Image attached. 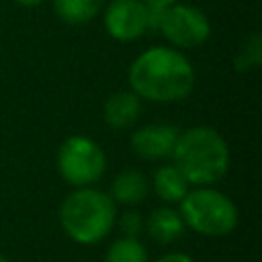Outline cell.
I'll list each match as a JSON object with an SVG mask.
<instances>
[{"label": "cell", "mask_w": 262, "mask_h": 262, "mask_svg": "<svg viewBox=\"0 0 262 262\" xmlns=\"http://www.w3.org/2000/svg\"><path fill=\"white\" fill-rule=\"evenodd\" d=\"M129 90L149 102L186 100L196 86V72L190 59L170 45H156L141 51L127 70Z\"/></svg>", "instance_id": "1"}, {"label": "cell", "mask_w": 262, "mask_h": 262, "mask_svg": "<svg viewBox=\"0 0 262 262\" xmlns=\"http://www.w3.org/2000/svg\"><path fill=\"white\" fill-rule=\"evenodd\" d=\"M170 160L190 186H213L229 172L231 154L215 127L194 125L180 131Z\"/></svg>", "instance_id": "2"}, {"label": "cell", "mask_w": 262, "mask_h": 262, "mask_svg": "<svg viewBox=\"0 0 262 262\" xmlns=\"http://www.w3.org/2000/svg\"><path fill=\"white\" fill-rule=\"evenodd\" d=\"M117 215L115 201L96 186L74 188L59 205V225L80 246H94L108 237L115 229Z\"/></svg>", "instance_id": "3"}, {"label": "cell", "mask_w": 262, "mask_h": 262, "mask_svg": "<svg viewBox=\"0 0 262 262\" xmlns=\"http://www.w3.org/2000/svg\"><path fill=\"white\" fill-rule=\"evenodd\" d=\"M178 205L184 227L205 237H225L237 227L239 221L235 203L215 186L188 188Z\"/></svg>", "instance_id": "4"}, {"label": "cell", "mask_w": 262, "mask_h": 262, "mask_svg": "<svg viewBox=\"0 0 262 262\" xmlns=\"http://www.w3.org/2000/svg\"><path fill=\"white\" fill-rule=\"evenodd\" d=\"M57 172L74 188L94 186L106 172V154L88 135H70L57 149Z\"/></svg>", "instance_id": "5"}, {"label": "cell", "mask_w": 262, "mask_h": 262, "mask_svg": "<svg viewBox=\"0 0 262 262\" xmlns=\"http://www.w3.org/2000/svg\"><path fill=\"white\" fill-rule=\"evenodd\" d=\"M154 27L174 49H196L211 37L209 16L184 2H176L162 10H154Z\"/></svg>", "instance_id": "6"}, {"label": "cell", "mask_w": 262, "mask_h": 262, "mask_svg": "<svg viewBox=\"0 0 262 262\" xmlns=\"http://www.w3.org/2000/svg\"><path fill=\"white\" fill-rule=\"evenodd\" d=\"M102 25L111 39L131 43L154 27V10L143 0H111L104 8Z\"/></svg>", "instance_id": "7"}, {"label": "cell", "mask_w": 262, "mask_h": 262, "mask_svg": "<svg viewBox=\"0 0 262 262\" xmlns=\"http://www.w3.org/2000/svg\"><path fill=\"white\" fill-rule=\"evenodd\" d=\"M180 129L172 123H147L131 133V149L147 162H164L172 156Z\"/></svg>", "instance_id": "8"}, {"label": "cell", "mask_w": 262, "mask_h": 262, "mask_svg": "<svg viewBox=\"0 0 262 262\" xmlns=\"http://www.w3.org/2000/svg\"><path fill=\"white\" fill-rule=\"evenodd\" d=\"M141 115V98L131 90H117L113 92L102 106V119L108 129L113 131H127L131 129Z\"/></svg>", "instance_id": "9"}, {"label": "cell", "mask_w": 262, "mask_h": 262, "mask_svg": "<svg viewBox=\"0 0 262 262\" xmlns=\"http://www.w3.org/2000/svg\"><path fill=\"white\" fill-rule=\"evenodd\" d=\"M149 194V178L135 168L121 170L108 188V196L115 201V205H123L127 209H133L141 205Z\"/></svg>", "instance_id": "10"}, {"label": "cell", "mask_w": 262, "mask_h": 262, "mask_svg": "<svg viewBox=\"0 0 262 262\" xmlns=\"http://www.w3.org/2000/svg\"><path fill=\"white\" fill-rule=\"evenodd\" d=\"M184 229L186 227H184V221H182L178 209H174L170 205L156 207L147 215L145 227H143V231H147V235L156 244H162V246L174 244L178 237H182Z\"/></svg>", "instance_id": "11"}, {"label": "cell", "mask_w": 262, "mask_h": 262, "mask_svg": "<svg viewBox=\"0 0 262 262\" xmlns=\"http://www.w3.org/2000/svg\"><path fill=\"white\" fill-rule=\"evenodd\" d=\"M188 188H190L188 180L182 176V172L174 164L158 166L149 180V190H154L164 205H178L188 192Z\"/></svg>", "instance_id": "12"}, {"label": "cell", "mask_w": 262, "mask_h": 262, "mask_svg": "<svg viewBox=\"0 0 262 262\" xmlns=\"http://www.w3.org/2000/svg\"><path fill=\"white\" fill-rule=\"evenodd\" d=\"M51 2L59 20L72 27L90 23L104 6V0H51Z\"/></svg>", "instance_id": "13"}, {"label": "cell", "mask_w": 262, "mask_h": 262, "mask_svg": "<svg viewBox=\"0 0 262 262\" xmlns=\"http://www.w3.org/2000/svg\"><path fill=\"white\" fill-rule=\"evenodd\" d=\"M104 262H147V248L139 237H117L104 252Z\"/></svg>", "instance_id": "14"}, {"label": "cell", "mask_w": 262, "mask_h": 262, "mask_svg": "<svg viewBox=\"0 0 262 262\" xmlns=\"http://www.w3.org/2000/svg\"><path fill=\"white\" fill-rule=\"evenodd\" d=\"M260 61H262V39L258 33H252L244 45L239 47V51L235 53V59H233V66L239 74H246V72H252V70H258L260 68Z\"/></svg>", "instance_id": "15"}, {"label": "cell", "mask_w": 262, "mask_h": 262, "mask_svg": "<svg viewBox=\"0 0 262 262\" xmlns=\"http://www.w3.org/2000/svg\"><path fill=\"white\" fill-rule=\"evenodd\" d=\"M115 225H119V229H121V233L125 237H139L143 227H145V219H143V215L139 211L127 209L125 213L117 215V223Z\"/></svg>", "instance_id": "16"}, {"label": "cell", "mask_w": 262, "mask_h": 262, "mask_svg": "<svg viewBox=\"0 0 262 262\" xmlns=\"http://www.w3.org/2000/svg\"><path fill=\"white\" fill-rule=\"evenodd\" d=\"M156 262H194V260L186 252H168V254L160 256Z\"/></svg>", "instance_id": "17"}, {"label": "cell", "mask_w": 262, "mask_h": 262, "mask_svg": "<svg viewBox=\"0 0 262 262\" xmlns=\"http://www.w3.org/2000/svg\"><path fill=\"white\" fill-rule=\"evenodd\" d=\"M151 10H162V8H166V6H172V4H176V2H180V0H143Z\"/></svg>", "instance_id": "18"}, {"label": "cell", "mask_w": 262, "mask_h": 262, "mask_svg": "<svg viewBox=\"0 0 262 262\" xmlns=\"http://www.w3.org/2000/svg\"><path fill=\"white\" fill-rule=\"evenodd\" d=\"M18 6H23V8H37V6H41L45 0H14Z\"/></svg>", "instance_id": "19"}, {"label": "cell", "mask_w": 262, "mask_h": 262, "mask_svg": "<svg viewBox=\"0 0 262 262\" xmlns=\"http://www.w3.org/2000/svg\"><path fill=\"white\" fill-rule=\"evenodd\" d=\"M0 262H8V260H6V258H4L2 254H0Z\"/></svg>", "instance_id": "20"}]
</instances>
